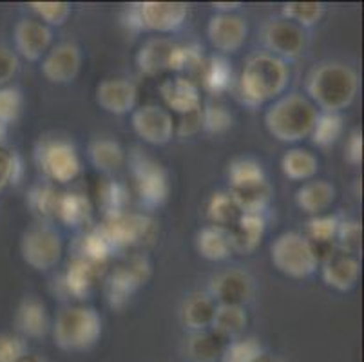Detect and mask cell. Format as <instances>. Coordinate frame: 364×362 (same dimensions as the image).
Wrapping results in <instances>:
<instances>
[{
    "instance_id": "d6986e66",
    "label": "cell",
    "mask_w": 364,
    "mask_h": 362,
    "mask_svg": "<svg viewBox=\"0 0 364 362\" xmlns=\"http://www.w3.org/2000/svg\"><path fill=\"white\" fill-rule=\"evenodd\" d=\"M158 91L165 105L176 115L185 116L201 109L200 85L191 76H171L161 82Z\"/></svg>"
},
{
    "instance_id": "30bf717a",
    "label": "cell",
    "mask_w": 364,
    "mask_h": 362,
    "mask_svg": "<svg viewBox=\"0 0 364 362\" xmlns=\"http://www.w3.org/2000/svg\"><path fill=\"white\" fill-rule=\"evenodd\" d=\"M152 265L145 255H136L129 263L120 265L105 279V299L109 307L114 310H124L131 303L132 295L136 294L149 281Z\"/></svg>"
},
{
    "instance_id": "ffe728a7",
    "label": "cell",
    "mask_w": 364,
    "mask_h": 362,
    "mask_svg": "<svg viewBox=\"0 0 364 362\" xmlns=\"http://www.w3.org/2000/svg\"><path fill=\"white\" fill-rule=\"evenodd\" d=\"M16 331L22 339H42L51 330V317L48 307L35 295H28L21 301L15 312Z\"/></svg>"
},
{
    "instance_id": "7402d4cb",
    "label": "cell",
    "mask_w": 364,
    "mask_h": 362,
    "mask_svg": "<svg viewBox=\"0 0 364 362\" xmlns=\"http://www.w3.org/2000/svg\"><path fill=\"white\" fill-rule=\"evenodd\" d=\"M228 230H230L232 252L250 255L259 248L267 234V218L264 214H241Z\"/></svg>"
},
{
    "instance_id": "3957f363",
    "label": "cell",
    "mask_w": 364,
    "mask_h": 362,
    "mask_svg": "<svg viewBox=\"0 0 364 362\" xmlns=\"http://www.w3.org/2000/svg\"><path fill=\"white\" fill-rule=\"evenodd\" d=\"M316 105L299 92L281 95L264 111V127L268 134L281 144H299L310 138L317 119Z\"/></svg>"
},
{
    "instance_id": "9c48e42d",
    "label": "cell",
    "mask_w": 364,
    "mask_h": 362,
    "mask_svg": "<svg viewBox=\"0 0 364 362\" xmlns=\"http://www.w3.org/2000/svg\"><path fill=\"white\" fill-rule=\"evenodd\" d=\"M64 243L60 234L48 223L26 228L21 238V255L24 263L36 272H48L60 263Z\"/></svg>"
},
{
    "instance_id": "d6a6232c",
    "label": "cell",
    "mask_w": 364,
    "mask_h": 362,
    "mask_svg": "<svg viewBox=\"0 0 364 362\" xmlns=\"http://www.w3.org/2000/svg\"><path fill=\"white\" fill-rule=\"evenodd\" d=\"M112 252H114V247L105 238L100 227L91 228V230H87L85 234H82L80 238L76 239L75 257H82L85 261H89V263L100 265L102 267L111 257Z\"/></svg>"
},
{
    "instance_id": "9a60e30c",
    "label": "cell",
    "mask_w": 364,
    "mask_h": 362,
    "mask_svg": "<svg viewBox=\"0 0 364 362\" xmlns=\"http://www.w3.org/2000/svg\"><path fill=\"white\" fill-rule=\"evenodd\" d=\"M82 62H84L82 49L73 42H62L49 49L48 55L42 58L41 71L51 84L68 85L80 75Z\"/></svg>"
},
{
    "instance_id": "484cf974",
    "label": "cell",
    "mask_w": 364,
    "mask_h": 362,
    "mask_svg": "<svg viewBox=\"0 0 364 362\" xmlns=\"http://www.w3.org/2000/svg\"><path fill=\"white\" fill-rule=\"evenodd\" d=\"M214 312H216L214 299L207 292H196V294L188 295L183 304H181V323L193 334L210 330Z\"/></svg>"
},
{
    "instance_id": "6f0895ef",
    "label": "cell",
    "mask_w": 364,
    "mask_h": 362,
    "mask_svg": "<svg viewBox=\"0 0 364 362\" xmlns=\"http://www.w3.org/2000/svg\"><path fill=\"white\" fill-rule=\"evenodd\" d=\"M256 362H281L279 358H276V357H270V355H263V357L259 358V361H256Z\"/></svg>"
},
{
    "instance_id": "4fadbf2b",
    "label": "cell",
    "mask_w": 364,
    "mask_h": 362,
    "mask_svg": "<svg viewBox=\"0 0 364 362\" xmlns=\"http://www.w3.org/2000/svg\"><path fill=\"white\" fill-rule=\"evenodd\" d=\"M306 31L287 18H274L263 28V44L267 53L281 60H294L306 49Z\"/></svg>"
},
{
    "instance_id": "52a82bcc",
    "label": "cell",
    "mask_w": 364,
    "mask_h": 362,
    "mask_svg": "<svg viewBox=\"0 0 364 362\" xmlns=\"http://www.w3.org/2000/svg\"><path fill=\"white\" fill-rule=\"evenodd\" d=\"M270 259L277 272L292 279L310 277L319 267L312 243L296 230L283 232L274 239Z\"/></svg>"
},
{
    "instance_id": "44dd1931",
    "label": "cell",
    "mask_w": 364,
    "mask_h": 362,
    "mask_svg": "<svg viewBox=\"0 0 364 362\" xmlns=\"http://www.w3.org/2000/svg\"><path fill=\"white\" fill-rule=\"evenodd\" d=\"M321 265V277L326 287L337 292H350L355 288L360 277V263L357 255L337 252Z\"/></svg>"
},
{
    "instance_id": "8992f818",
    "label": "cell",
    "mask_w": 364,
    "mask_h": 362,
    "mask_svg": "<svg viewBox=\"0 0 364 362\" xmlns=\"http://www.w3.org/2000/svg\"><path fill=\"white\" fill-rule=\"evenodd\" d=\"M187 16L183 2H134L125 8L124 24L131 31L174 33L183 28Z\"/></svg>"
},
{
    "instance_id": "ee69618b",
    "label": "cell",
    "mask_w": 364,
    "mask_h": 362,
    "mask_svg": "<svg viewBox=\"0 0 364 362\" xmlns=\"http://www.w3.org/2000/svg\"><path fill=\"white\" fill-rule=\"evenodd\" d=\"M24 176V161L21 154L9 151L6 145H0V192L6 187L21 183Z\"/></svg>"
},
{
    "instance_id": "e575fe53",
    "label": "cell",
    "mask_w": 364,
    "mask_h": 362,
    "mask_svg": "<svg viewBox=\"0 0 364 362\" xmlns=\"http://www.w3.org/2000/svg\"><path fill=\"white\" fill-rule=\"evenodd\" d=\"M227 341L213 330L196 331L187 341V355L194 362H218L225 350Z\"/></svg>"
},
{
    "instance_id": "2e32d148",
    "label": "cell",
    "mask_w": 364,
    "mask_h": 362,
    "mask_svg": "<svg viewBox=\"0 0 364 362\" xmlns=\"http://www.w3.org/2000/svg\"><path fill=\"white\" fill-rule=\"evenodd\" d=\"M138 98H140L138 85L129 78H105L95 91L98 107L117 116L134 111L138 107Z\"/></svg>"
},
{
    "instance_id": "f5cc1de1",
    "label": "cell",
    "mask_w": 364,
    "mask_h": 362,
    "mask_svg": "<svg viewBox=\"0 0 364 362\" xmlns=\"http://www.w3.org/2000/svg\"><path fill=\"white\" fill-rule=\"evenodd\" d=\"M198 131H201V109H198L196 112H191V115L181 116V122L178 124L176 134L180 136H193Z\"/></svg>"
},
{
    "instance_id": "681fc988",
    "label": "cell",
    "mask_w": 364,
    "mask_h": 362,
    "mask_svg": "<svg viewBox=\"0 0 364 362\" xmlns=\"http://www.w3.org/2000/svg\"><path fill=\"white\" fill-rule=\"evenodd\" d=\"M28 353L26 339L18 334H0V362H16Z\"/></svg>"
},
{
    "instance_id": "bcb514c9",
    "label": "cell",
    "mask_w": 364,
    "mask_h": 362,
    "mask_svg": "<svg viewBox=\"0 0 364 362\" xmlns=\"http://www.w3.org/2000/svg\"><path fill=\"white\" fill-rule=\"evenodd\" d=\"M22 109H24V96L18 87L6 85L0 87V125L15 124L21 118Z\"/></svg>"
},
{
    "instance_id": "7a4b0ae2",
    "label": "cell",
    "mask_w": 364,
    "mask_h": 362,
    "mask_svg": "<svg viewBox=\"0 0 364 362\" xmlns=\"http://www.w3.org/2000/svg\"><path fill=\"white\" fill-rule=\"evenodd\" d=\"M359 76L344 62H323L306 76V98L321 112H341L353 104Z\"/></svg>"
},
{
    "instance_id": "60d3db41",
    "label": "cell",
    "mask_w": 364,
    "mask_h": 362,
    "mask_svg": "<svg viewBox=\"0 0 364 362\" xmlns=\"http://www.w3.org/2000/svg\"><path fill=\"white\" fill-rule=\"evenodd\" d=\"M203 62V49L198 44H174V49H172L171 55V64H168V71L178 73V75L181 76L191 75V73H200Z\"/></svg>"
},
{
    "instance_id": "cb8c5ba5",
    "label": "cell",
    "mask_w": 364,
    "mask_h": 362,
    "mask_svg": "<svg viewBox=\"0 0 364 362\" xmlns=\"http://www.w3.org/2000/svg\"><path fill=\"white\" fill-rule=\"evenodd\" d=\"M337 199V188L326 179H310L296 192V203L303 212L319 215L328 211Z\"/></svg>"
},
{
    "instance_id": "f35d334b",
    "label": "cell",
    "mask_w": 364,
    "mask_h": 362,
    "mask_svg": "<svg viewBox=\"0 0 364 362\" xmlns=\"http://www.w3.org/2000/svg\"><path fill=\"white\" fill-rule=\"evenodd\" d=\"M344 131V119L341 112H319L312 129V144L319 149H330L339 142Z\"/></svg>"
},
{
    "instance_id": "db71d44e",
    "label": "cell",
    "mask_w": 364,
    "mask_h": 362,
    "mask_svg": "<svg viewBox=\"0 0 364 362\" xmlns=\"http://www.w3.org/2000/svg\"><path fill=\"white\" fill-rule=\"evenodd\" d=\"M213 8L218 13H234L241 8V4H221V2H216V4H213Z\"/></svg>"
},
{
    "instance_id": "f1b7e54d",
    "label": "cell",
    "mask_w": 364,
    "mask_h": 362,
    "mask_svg": "<svg viewBox=\"0 0 364 362\" xmlns=\"http://www.w3.org/2000/svg\"><path fill=\"white\" fill-rule=\"evenodd\" d=\"M248 324L247 308L241 304H216L210 330L225 341H234L245 334Z\"/></svg>"
},
{
    "instance_id": "f546056e",
    "label": "cell",
    "mask_w": 364,
    "mask_h": 362,
    "mask_svg": "<svg viewBox=\"0 0 364 362\" xmlns=\"http://www.w3.org/2000/svg\"><path fill=\"white\" fill-rule=\"evenodd\" d=\"M92 205L89 198L82 192H60L58 205H56V219L65 227L78 228L91 221Z\"/></svg>"
},
{
    "instance_id": "4dcf8cb0",
    "label": "cell",
    "mask_w": 364,
    "mask_h": 362,
    "mask_svg": "<svg viewBox=\"0 0 364 362\" xmlns=\"http://www.w3.org/2000/svg\"><path fill=\"white\" fill-rule=\"evenodd\" d=\"M198 75H200L203 89L210 95H223L232 85V65L221 55L205 58Z\"/></svg>"
},
{
    "instance_id": "816d5d0a",
    "label": "cell",
    "mask_w": 364,
    "mask_h": 362,
    "mask_svg": "<svg viewBox=\"0 0 364 362\" xmlns=\"http://www.w3.org/2000/svg\"><path fill=\"white\" fill-rule=\"evenodd\" d=\"M344 159L353 167L363 164V131L353 129L348 136V142L344 145Z\"/></svg>"
},
{
    "instance_id": "603a6c76",
    "label": "cell",
    "mask_w": 364,
    "mask_h": 362,
    "mask_svg": "<svg viewBox=\"0 0 364 362\" xmlns=\"http://www.w3.org/2000/svg\"><path fill=\"white\" fill-rule=\"evenodd\" d=\"M98 275H100V265L89 263L85 259L73 255L62 275V290L73 299L89 297Z\"/></svg>"
},
{
    "instance_id": "74e56055",
    "label": "cell",
    "mask_w": 364,
    "mask_h": 362,
    "mask_svg": "<svg viewBox=\"0 0 364 362\" xmlns=\"http://www.w3.org/2000/svg\"><path fill=\"white\" fill-rule=\"evenodd\" d=\"M228 192L232 194L241 214H264V211L270 207L274 196V191L268 181Z\"/></svg>"
},
{
    "instance_id": "836d02e7",
    "label": "cell",
    "mask_w": 364,
    "mask_h": 362,
    "mask_svg": "<svg viewBox=\"0 0 364 362\" xmlns=\"http://www.w3.org/2000/svg\"><path fill=\"white\" fill-rule=\"evenodd\" d=\"M98 207L104 211V215L120 214L127 211L131 203V191L120 179L105 178L102 179L97 187Z\"/></svg>"
},
{
    "instance_id": "ab89813d",
    "label": "cell",
    "mask_w": 364,
    "mask_h": 362,
    "mask_svg": "<svg viewBox=\"0 0 364 362\" xmlns=\"http://www.w3.org/2000/svg\"><path fill=\"white\" fill-rule=\"evenodd\" d=\"M240 215L241 212L230 192L218 191L210 196L207 203V218L210 219V225L230 228Z\"/></svg>"
},
{
    "instance_id": "9f6ffc18",
    "label": "cell",
    "mask_w": 364,
    "mask_h": 362,
    "mask_svg": "<svg viewBox=\"0 0 364 362\" xmlns=\"http://www.w3.org/2000/svg\"><path fill=\"white\" fill-rule=\"evenodd\" d=\"M6 134H8V127H4V125H0V145H4Z\"/></svg>"
},
{
    "instance_id": "11a10c76",
    "label": "cell",
    "mask_w": 364,
    "mask_h": 362,
    "mask_svg": "<svg viewBox=\"0 0 364 362\" xmlns=\"http://www.w3.org/2000/svg\"><path fill=\"white\" fill-rule=\"evenodd\" d=\"M16 362H48V361H46V358L42 357V355L29 353V351H28V353L22 355V357L18 358V361H16Z\"/></svg>"
},
{
    "instance_id": "b9f144b4",
    "label": "cell",
    "mask_w": 364,
    "mask_h": 362,
    "mask_svg": "<svg viewBox=\"0 0 364 362\" xmlns=\"http://www.w3.org/2000/svg\"><path fill=\"white\" fill-rule=\"evenodd\" d=\"M324 13H326V6L321 2H289L283 6V18L290 20L304 31L319 24Z\"/></svg>"
},
{
    "instance_id": "ba28073f",
    "label": "cell",
    "mask_w": 364,
    "mask_h": 362,
    "mask_svg": "<svg viewBox=\"0 0 364 362\" xmlns=\"http://www.w3.org/2000/svg\"><path fill=\"white\" fill-rule=\"evenodd\" d=\"M129 167L141 205L147 208L161 207L171 192L168 174L164 165L140 149H134L129 156Z\"/></svg>"
},
{
    "instance_id": "5bb4252c",
    "label": "cell",
    "mask_w": 364,
    "mask_h": 362,
    "mask_svg": "<svg viewBox=\"0 0 364 362\" xmlns=\"http://www.w3.org/2000/svg\"><path fill=\"white\" fill-rule=\"evenodd\" d=\"M207 38L221 55H234L248 38V24L236 13H216L208 18Z\"/></svg>"
},
{
    "instance_id": "d4e9b609",
    "label": "cell",
    "mask_w": 364,
    "mask_h": 362,
    "mask_svg": "<svg viewBox=\"0 0 364 362\" xmlns=\"http://www.w3.org/2000/svg\"><path fill=\"white\" fill-rule=\"evenodd\" d=\"M172 49H174V44L168 38L154 36V38L145 40L136 53L138 71L145 76H158L168 71Z\"/></svg>"
},
{
    "instance_id": "83f0119b",
    "label": "cell",
    "mask_w": 364,
    "mask_h": 362,
    "mask_svg": "<svg viewBox=\"0 0 364 362\" xmlns=\"http://www.w3.org/2000/svg\"><path fill=\"white\" fill-rule=\"evenodd\" d=\"M87 156L92 167L105 176H111L120 171L124 167L125 159H127L124 147L111 138L92 139L89 144Z\"/></svg>"
},
{
    "instance_id": "d590c367",
    "label": "cell",
    "mask_w": 364,
    "mask_h": 362,
    "mask_svg": "<svg viewBox=\"0 0 364 362\" xmlns=\"http://www.w3.org/2000/svg\"><path fill=\"white\" fill-rule=\"evenodd\" d=\"M227 178L228 185H230V191H237V188H245L250 187V185L268 181L263 165L254 158L232 159V161L228 164Z\"/></svg>"
},
{
    "instance_id": "277c9868",
    "label": "cell",
    "mask_w": 364,
    "mask_h": 362,
    "mask_svg": "<svg viewBox=\"0 0 364 362\" xmlns=\"http://www.w3.org/2000/svg\"><path fill=\"white\" fill-rule=\"evenodd\" d=\"M53 339L60 350L76 353L87 351L100 341L102 317L91 307H65L51 324Z\"/></svg>"
},
{
    "instance_id": "7dc6e473",
    "label": "cell",
    "mask_w": 364,
    "mask_h": 362,
    "mask_svg": "<svg viewBox=\"0 0 364 362\" xmlns=\"http://www.w3.org/2000/svg\"><path fill=\"white\" fill-rule=\"evenodd\" d=\"M234 116L225 105L208 104L201 109V129L208 134H223L232 127Z\"/></svg>"
},
{
    "instance_id": "7bdbcfd3",
    "label": "cell",
    "mask_w": 364,
    "mask_h": 362,
    "mask_svg": "<svg viewBox=\"0 0 364 362\" xmlns=\"http://www.w3.org/2000/svg\"><path fill=\"white\" fill-rule=\"evenodd\" d=\"M264 355L263 344L254 337H240L228 341L220 362H256Z\"/></svg>"
},
{
    "instance_id": "7c38bea8",
    "label": "cell",
    "mask_w": 364,
    "mask_h": 362,
    "mask_svg": "<svg viewBox=\"0 0 364 362\" xmlns=\"http://www.w3.org/2000/svg\"><path fill=\"white\" fill-rule=\"evenodd\" d=\"M134 132L149 145H167L176 134V122L171 112L156 104H145L131 112Z\"/></svg>"
},
{
    "instance_id": "e0dca14e",
    "label": "cell",
    "mask_w": 364,
    "mask_h": 362,
    "mask_svg": "<svg viewBox=\"0 0 364 362\" xmlns=\"http://www.w3.org/2000/svg\"><path fill=\"white\" fill-rule=\"evenodd\" d=\"M13 40H15V49L22 58L29 62L44 58L53 44V31L41 20L36 18H22L16 22L13 29Z\"/></svg>"
},
{
    "instance_id": "c3c4849f",
    "label": "cell",
    "mask_w": 364,
    "mask_h": 362,
    "mask_svg": "<svg viewBox=\"0 0 364 362\" xmlns=\"http://www.w3.org/2000/svg\"><path fill=\"white\" fill-rule=\"evenodd\" d=\"M363 243V228L357 219H344L341 221L336 235V247L343 254L357 255Z\"/></svg>"
},
{
    "instance_id": "8d00e7d4",
    "label": "cell",
    "mask_w": 364,
    "mask_h": 362,
    "mask_svg": "<svg viewBox=\"0 0 364 362\" xmlns=\"http://www.w3.org/2000/svg\"><path fill=\"white\" fill-rule=\"evenodd\" d=\"M60 192H56L55 185L49 181H42L29 188L28 207L35 218L41 219V223L56 219V205H58Z\"/></svg>"
},
{
    "instance_id": "6da1fadb",
    "label": "cell",
    "mask_w": 364,
    "mask_h": 362,
    "mask_svg": "<svg viewBox=\"0 0 364 362\" xmlns=\"http://www.w3.org/2000/svg\"><path fill=\"white\" fill-rule=\"evenodd\" d=\"M290 69L287 62L270 53H256L245 62L241 69L240 98L247 107L256 109L264 104H272L287 89Z\"/></svg>"
},
{
    "instance_id": "f907efd6",
    "label": "cell",
    "mask_w": 364,
    "mask_h": 362,
    "mask_svg": "<svg viewBox=\"0 0 364 362\" xmlns=\"http://www.w3.org/2000/svg\"><path fill=\"white\" fill-rule=\"evenodd\" d=\"M18 68H21V62L16 53L6 46H0V87H6L15 78Z\"/></svg>"
},
{
    "instance_id": "ac0fdd59",
    "label": "cell",
    "mask_w": 364,
    "mask_h": 362,
    "mask_svg": "<svg viewBox=\"0 0 364 362\" xmlns=\"http://www.w3.org/2000/svg\"><path fill=\"white\" fill-rule=\"evenodd\" d=\"M254 292L252 277L243 270H225L210 279L207 294L216 304H245L250 301Z\"/></svg>"
},
{
    "instance_id": "5b68a950",
    "label": "cell",
    "mask_w": 364,
    "mask_h": 362,
    "mask_svg": "<svg viewBox=\"0 0 364 362\" xmlns=\"http://www.w3.org/2000/svg\"><path fill=\"white\" fill-rule=\"evenodd\" d=\"M35 164L53 183H71L82 172V159L76 147L58 136H44L36 142Z\"/></svg>"
},
{
    "instance_id": "1f68e13d",
    "label": "cell",
    "mask_w": 364,
    "mask_h": 362,
    "mask_svg": "<svg viewBox=\"0 0 364 362\" xmlns=\"http://www.w3.org/2000/svg\"><path fill=\"white\" fill-rule=\"evenodd\" d=\"M281 171L292 181H310L319 171V159L309 149H289L281 156Z\"/></svg>"
},
{
    "instance_id": "4316f807",
    "label": "cell",
    "mask_w": 364,
    "mask_h": 362,
    "mask_svg": "<svg viewBox=\"0 0 364 362\" xmlns=\"http://www.w3.org/2000/svg\"><path fill=\"white\" fill-rule=\"evenodd\" d=\"M196 250L207 261H225L234 254L230 230L218 225H207L196 234Z\"/></svg>"
},
{
    "instance_id": "f6af8a7d",
    "label": "cell",
    "mask_w": 364,
    "mask_h": 362,
    "mask_svg": "<svg viewBox=\"0 0 364 362\" xmlns=\"http://www.w3.org/2000/svg\"><path fill=\"white\" fill-rule=\"evenodd\" d=\"M31 11L35 13L42 24L48 28H60L71 16L73 8L68 2H31L29 4Z\"/></svg>"
},
{
    "instance_id": "8fae6325",
    "label": "cell",
    "mask_w": 364,
    "mask_h": 362,
    "mask_svg": "<svg viewBox=\"0 0 364 362\" xmlns=\"http://www.w3.org/2000/svg\"><path fill=\"white\" fill-rule=\"evenodd\" d=\"M100 230L111 241L114 250H118L144 243V239H147L152 232V221L145 214L125 211L120 214L104 215Z\"/></svg>"
}]
</instances>
